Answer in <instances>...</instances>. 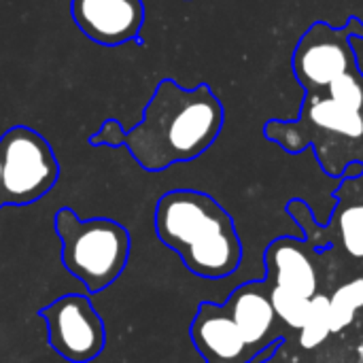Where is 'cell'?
Returning a JSON list of instances; mask_svg holds the SVG:
<instances>
[{"instance_id": "7c38bea8", "label": "cell", "mask_w": 363, "mask_h": 363, "mask_svg": "<svg viewBox=\"0 0 363 363\" xmlns=\"http://www.w3.org/2000/svg\"><path fill=\"white\" fill-rule=\"evenodd\" d=\"M330 308H332V334L349 328L357 311L363 308V277L340 285L330 298Z\"/></svg>"}, {"instance_id": "5bb4252c", "label": "cell", "mask_w": 363, "mask_h": 363, "mask_svg": "<svg viewBox=\"0 0 363 363\" xmlns=\"http://www.w3.org/2000/svg\"><path fill=\"white\" fill-rule=\"evenodd\" d=\"M311 300L270 287V302L274 306L277 317L283 323H287L289 328H294V330H300L302 328V323L306 319V313H308V306H311Z\"/></svg>"}, {"instance_id": "ba28073f", "label": "cell", "mask_w": 363, "mask_h": 363, "mask_svg": "<svg viewBox=\"0 0 363 363\" xmlns=\"http://www.w3.org/2000/svg\"><path fill=\"white\" fill-rule=\"evenodd\" d=\"M70 13L87 38L106 47L138 38L145 23L143 0H70Z\"/></svg>"}, {"instance_id": "5b68a950", "label": "cell", "mask_w": 363, "mask_h": 363, "mask_svg": "<svg viewBox=\"0 0 363 363\" xmlns=\"http://www.w3.org/2000/svg\"><path fill=\"white\" fill-rule=\"evenodd\" d=\"M0 166L6 206H28L45 198L60 179L51 145L28 125H13L0 136Z\"/></svg>"}, {"instance_id": "8992f818", "label": "cell", "mask_w": 363, "mask_h": 363, "mask_svg": "<svg viewBox=\"0 0 363 363\" xmlns=\"http://www.w3.org/2000/svg\"><path fill=\"white\" fill-rule=\"evenodd\" d=\"M353 38H363V21L349 17L340 28L315 21L298 40L291 55V70L298 83L308 89L342 77L359 66Z\"/></svg>"}, {"instance_id": "9a60e30c", "label": "cell", "mask_w": 363, "mask_h": 363, "mask_svg": "<svg viewBox=\"0 0 363 363\" xmlns=\"http://www.w3.org/2000/svg\"><path fill=\"white\" fill-rule=\"evenodd\" d=\"M340 238L349 255L363 257V204H353L340 215Z\"/></svg>"}, {"instance_id": "7a4b0ae2", "label": "cell", "mask_w": 363, "mask_h": 363, "mask_svg": "<svg viewBox=\"0 0 363 363\" xmlns=\"http://www.w3.org/2000/svg\"><path fill=\"white\" fill-rule=\"evenodd\" d=\"M304 91L300 117L268 121L266 138L289 153L315 147L321 166L330 174H342L351 164H363L362 66Z\"/></svg>"}, {"instance_id": "52a82bcc", "label": "cell", "mask_w": 363, "mask_h": 363, "mask_svg": "<svg viewBox=\"0 0 363 363\" xmlns=\"http://www.w3.org/2000/svg\"><path fill=\"white\" fill-rule=\"evenodd\" d=\"M49 347L68 363H89L106 347L104 319L85 294H66L43 306Z\"/></svg>"}, {"instance_id": "ac0fdd59", "label": "cell", "mask_w": 363, "mask_h": 363, "mask_svg": "<svg viewBox=\"0 0 363 363\" xmlns=\"http://www.w3.org/2000/svg\"><path fill=\"white\" fill-rule=\"evenodd\" d=\"M357 359H359V363H363V338L359 340V345H357Z\"/></svg>"}, {"instance_id": "4fadbf2b", "label": "cell", "mask_w": 363, "mask_h": 363, "mask_svg": "<svg viewBox=\"0 0 363 363\" xmlns=\"http://www.w3.org/2000/svg\"><path fill=\"white\" fill-rule=\"evenodd\" d=\"M302 334H300V345L304 349H317L328 340L332 334V308H330V298L328 296H315L311 300L306 319L302 323Z\"/></svg>"}, {"instance_id": "e0dca14e", "label": "cell", "mask_w": 363, "mask_h": 363, "mask_svg": "<svg viewBox=\"0 0 363 363\" xmlns=\"http://www.w3.org/2000/svg\"><path fill=\"white\" fill-rule=\"evenodd\" d=\"M4 189H2V166H0V208H4Z\"/></svg>"}, {"instance_id": "6da1fadb", "label": "cell", "mask_w": 363, "mask_h": 363, "mask_svg": "<svg viewBox=\"0 0 363 363\" xmlns=\"http://www.w3.org/2000/svg\"><path fill=\"white\" fill-rule=\"evenodd\" d=\"M223 119V104L211 85L183 89L174 79H162L140 123L125 130L123 147L143 170L162 172L208 151L221 134Z\"/></svg>"}, {"instance_id": "9c48e42d", "label": "cell", "mask_w": 363, "mask_h": 363, "mask_svg": "<svg viewBox=\"0 0 363 363\" xmlns=\"http://www.w3.org/2000/svg\"><path fill=\"white\" fill-rule=\"evenodd\" d=\"M189 336L206 363H251L255 359L223 304L202 302L191 321Z\"/></svg>"}, {"instance_id": "277c9868", "label": "cell", "mask_w": 363, "mask_h": 363, "mask_svg": "<svg viewBox=\"0 0 363 363\" xmlns=\"http://www.w3.org/2000/svg\"><path fill=\"white\" fill-rule=\"evenodd\" d=\"M55 234L62 242V266L89 294L104 291L123 274L132 238L119 221L79 219L72 208L64 206L55 213Z\"/></svg>"}, {"instance_id": "3957f363", "label": "cell", "mask_w": 363, "mask_h": 363, "mask_svg": "<svg viewBox=\"0 0 363 363\" xmlns=\"http://www.w3.org/2000/svg\"><path fill=\"white\" fill-rule=\"evenodd\" d=\"M155 234L183 266L206 281H221L242 262V245L230 213L198 189L166 191L155 204Z\"/></svg>"}, {"instance_id": "8fae6325", "label": "cell", "mask_w": 363, "mask_h": 363, "mask_svg": "<svg viewBox=\"0 0 363 363\" xmlns=\"http://www.w3.org/2000/svg\"><path fill=\"white\" fill-rule=\"evenodd\" d=\"M266 259L274 289L308 300L317 296V270L306 251L296 240H277L274 245H270Z\"/></svg>"}, {"instance_id": "d6986e66", "label": "cell", "mask_w": 363, "mask_h": 363, "mask_svg": "<svg viewBox=\"0 0 363 363\" xmlns=\"http://www.w3.org/2000/svg\"><path fill=\"white\" fill-rule=\"evenodd\" d=\"M268 363H272V362H268Z\"/></svg>"}, {"instance_id": "2e32d148", "label": "cell", "mask_w": 363, "mask_h": 363, "mask_svg": "<svg viewBox=\"0 0 363 363\" xmlns=\"http://www.w3.org/2000/svg\"><path fill=\"white\" fill-rule=\"evenodd\" d=\"M123 138H125V130H123V125L117 121V119H106L100 128H98V132H94L89 138H87V143L91 145V147H123Z\"/></svg>"}, {"instance_id": "30bf717a", "label": "cell", "mask_w": 363, "mask_h": 363, "mask_svg": "<svg viewBox=\"0 0 363 363\" xmlns=\"http://www.w3.org/2000/svg\"><path fill=\"white\" fill-rule=\"evenodd\" d=\"M223 308L232 317L234 325L255 357L272 347L277 313L270 302V289L266 283H247L234 289Z\"/></svg>"}]
</instances>
